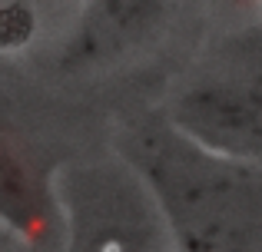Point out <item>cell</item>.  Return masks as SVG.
<instances>
[{
  "instance_id": "obj_1",
  "label": "cell",
  "mask_w": 262,
  "mask_h": 252,
  "mask_svg": "<svg viewBox=\"0 0 262 252\" xmlns=\"http://www.w3.org/2000/svg\"><path fill=\"white\" fill-rule=\"evenodd\" d=\"M133 163L186 252H246L259 229V202L246 182L252 166L203 153L166 123L133 143Z\"/></svg>"
},
{
  "instance_id": "obj_2",
  "label": "cell",
  "mask_w": 262,
  "mask_h": 252,
  "mask_svg": "<svg viewBox=\"0 0 262 252\" xmlns=\"http://www.w3.org/2000/svg\"><path fill=\"white\" fill-rule=\"evenodd\" d=\"M166 126L209 156L239 166H262V90L256 86H192L173 100Z\"/></svg>"
},
{
  "instance_id": "obj_3",
  "label": "cell",
  "mask_w": 262,
  "mask_h": 252,
  "mask_svg": "<svg viewBox=\"0 0 262 252\" xmlns=\"http://www.w3.org/2000/svg\"><path fill=\"white\" fill-rule=\"evenodd\" d=\"M166 0H83L80 24L67 47V63L103 66L120 60L153 30Z\"/></svg>"
},
{
  "instance_id": "obj_4",
  "label": "cell",
  "mask_w": 262,
  "mask_h": 252,
  "mask_svg": "<svg viewBox=\"0 0 262 252\" xmlns=\"http://www.w3.org/2000/svg\"><path fill=\"white\" fill-rule=\"evenodd\" d=\"M0 222L30 242L50 233L47 173L10 123H0Z\"/></svg>"
}]
</instances>
